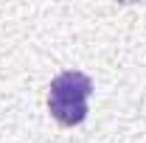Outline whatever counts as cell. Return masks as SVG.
<instances>
[{"mask_svg":"<svg viewBox=\"0 0 146 143\" xmlns=\"http://www.w3.org/2000/svg\"><path fill=\"white\" fill-rule=\"evenodd\" d=\"M93 95V79L82 70L59 73L48 87V109L59 126H79L87 118Z\"/></svg>","mask_w":146,"mask_h":143,"instance_id":"6da1fadb","label":"cell"}]
</instances>
